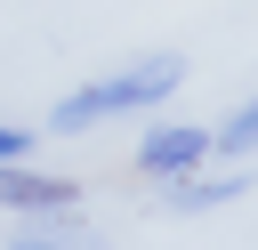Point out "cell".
Instances as JSON below:
<instances>
[{
    "instance_id": "6da1fadb",
    "label": "cell",
    "mask_w": 258,
    "mask_h": 250,
    "mask_svg": "<svg viewBox=\"0 0 258 250\" xmlns=\"http://www.w3.org/2000/svg\"><path fill=\"white\" fill-rule=\"evenodd\" d=\"M185 81V65L177 56H145V65H121V73H105V81H89V89H73L56 113H48V129H97V121H113V113H145V105H161L169 89Z\"/></svg>"
},
{
    "instance_id": "7a4b0ae2",
    "label": "cell",
    "mask_w": 258,
    "mask_h": 250,
    "mask_svg": "<svg viewBox=\"0 0 258 250\" xmlns=\"http://www.w3.org/2000/svg\"><path fill=\"white\" fill-rule=\"evenodd\" d=\"M202 153H210V129H153L137 145V169L145 177H185V169H202Z\"/></svg>"
},
{
    "instance_id": "3957f363",
    "label": "cell",
    "mask_w": 258,
    "mask_h": 250,
    "mask_svg": "<svg viewBox=\"0 0 258 250\" xmlns=\"http://www.w3.org/2000/svg\"><path fill=\"white\" fill-rule=\"evenodd\" d=\"M0 202L48 218V210H73V177H48V169H16V161H0Z\"/></svg>"
},
{
    "instance_id": "277c9868",
    "label": "cell",
    "mask_w": 258,
    "mask_h": 250,
    "mask_svg": "<svg viewBox=\"0 0 258 250\" xmlns=\"http://www.w3.org/2000/svg\"><path fill=\"white\" fill-rule=\"evenodd\" d=\"M234 194H242V177H210V185H202V177H185V185H169V202H177V210H210V202H234Z\"/></svg>"
},
{
    "instance_id": "5b68a950",
    "label": "cell",
    "mask_w": 258,
    "mask_h": 250,
    "mask_svg": "<svg viewBox=\"0 0 258 250\" xmlns=\"http://www.w3.org/2000/svg\"><path fill=\"white\" fill-rule=\"evenodd\" d=\"M210 145H226V153H258V97H250L234 121H218V129H210Z\"/></svg>"
},
{
    "instance_id": "8992f818",
    "label": "cell",
    "mask_w": 258,
    "mask_h": 250,
    "mask_svg": "<svg viewBox=\"0 0 258 250\" xmlns=\"http://www.w3.org/2000/svg\"><path fill=\"white\" fill-rule=\"evenodd\" d=\"M16 250H97L89 234H32V242H16Z\"/></svg>"
},
{
    "instance_id": "52a82bcc",
    "label": "cell",
    "mask_w": 258,
    "mask_h": 250,
    "mask_svg": "<svg viewBox=\"0 0 258 250\" xmlns=\"http://www.w3.org/2000/svg\"><path fill=\"white\" fill-rule=\"evenodd\" d=\"M16 153H24V129H8V121H0V161H16Z\"/></svg>"
}]
</instances>
